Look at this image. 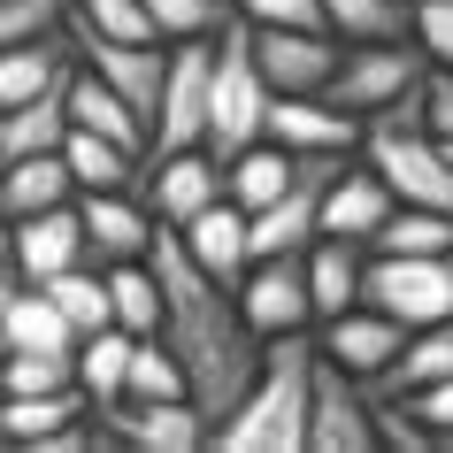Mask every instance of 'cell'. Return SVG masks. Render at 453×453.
<instances>
[{"instance_id":"obj_1","label":"cell","mask_w":453,"mask_h":453,"mask_svg":"<svg viewBox=\"0 0 453 453\" xmlns=\"http://www.w3.org/2000/svg\"><path fill=\"white\" fill-rule=\"evenodd\" d=\"M315 361H323V338H308V331L269 338V361L254 377V392L215 423V453H308Z\"/></svg>"},{"instance_id":"obj_2","label":"cell","mask_w":453,"mask_h":453,"mask_svg":"<svg viewBox=\"0 0 453 453\" xmlns=\"http://www.w3.org/2000/svg\"><path fill=\"white\" fill-rule=\"evenodd\" d=\"M269 108H277V85L262 77V54H254V24L231 16L223 31V62H215V116H208V146L231 162L254 139H269Z\"/></svg>"},{"instance_id":"obj_3","label":"cell","mask_w":453,"mask_h":453,"mask_svg":"<svg viewBox=\"0 0 453 453\" xmlns=\"http://www.w3.org/2000/svg\"><path fill=\"white\" fill-rule=\"evenodd\" d=\"M423 62H430L423 39H415V47H407V39L346 47V62H338V77H331V100H338V108H354L361 123H377L384 108H400V100H415V93L430 85Z\"/></svg>"},{"instance_id":"obj_4","label":"cell","mask_w":453,"mask_h":453,"mask_svg":"<svg viewBox=\"0 0 453 453\" xmlns=\"http://www.w3.org/2000/svg\"><path fill=\"white\" fill-rule=\"evenodd\" d=\"M369 162L392 177L407 208H446L453 215V154L430 123H369Z\"/></svg>"},{"instance_id":"obj_5","label":"cell","mask_w":453,"mask_h":453,"mask_svg":"<svg viewBox=\"0 0 453 453\" xmlns=\"http://www.w3.org/2000/svg\"><path fill=\"white\" fill-rule=\"evenodd\" d=\"M215 62H223V39H177V47H169V85H162V116H154V154L208 146Z\"/></svg>"},{"instance_id":"obj_6","label":"cell","mask_w":453,"mask_h":453,"mask_svg":"<svg viewBox=\"0 0 453 453\" xmlns=\"http://www.w3.org/2000/svg\"><path fill=\"white\" fill-rule=\"evenodd\" d=\"M361 300L384 308V315H400L407 331L453 323V246H446V254H377Z\"/></svg>"},{"instance_id":"obj_7","label":"cell","mask_w":453,"mask_h":453,"mask_svg":"<svg viewBox=\"0 0 453 453\" xmlns=\"http://www.w3.org/2000/svg\"><path fill=\"white\" fill-rule=\"evenodd\" d=\"M377 384L338 369L331 354L315 361V415H308V453H377Z\"/></svg>"},{"instance_id":"obj_8","label":"cell","mask_w":453,"mask_h":453,"mask_svg":"<svg viewBox=\"0 0 453 453\" xmlns=\"http://www.w3.org/2000/svg\"><path fill=\"white\" fill-rule=\"evenodd\" d=\"M100 430L131 453H200L215 446V415L200 400H116V407H93Z\"/></svg>"},{"instance_id":"obj_9","label":"cell","mask_w":453,"mask_h":453,"mask_svg":"<svg viewBox=\"0 0 453 453\" xmlns=\"http://www.w3.org/2000/svg\"><path fill=\"white\" fill-rule=\"evenodd\" d=\"M231 192V162L215 146H177V154H146V208L169 231H185L200 208H215Z\"/></svg>"},{"instance_id":"obj_10","label":"cell","mask_w":453,"mask_h":453,"mask_svg":"<svg viewBox=\"0 0 453 453\" xmlns=\"http://www.w3.org/2000/svg\"><path fill=\"white\" fill-rule=\"evenodd\" d=\"M85 200V192H77ZM62 200V208H39V215H16L8 223V269L31 277V285H54L62 269L93 262V239H85V208Z\"/></svg>"},{"instance_id":"obj_11","label":"cell","mask_w":453,"mask_h":453,"mask_svg":"<svg viewBox=\"0 0 453 453\" xmlns=\"http://www.w3.org/2000/svg\"><path fill=\"white\" fill-rule=\"evenodd\" d=\"M254 54H262V77L277 93H331L338 62H346V39L338 31H300V24H254Z\"/></svg>"},{"instance_id":"obj_12","label":"cell","mask_w":453,"mask_h":453,"mask_svg":"<svg viewBox=\"0 0 453 453\" xmlns=\"http://www.w3.org/2000/svg\"><path fill=\"white\" fill-rule=\"evenodd\" d=\"M246 315L262 338H285V331H308L315 323V285H308V254H269V262L246 269L239 285Z\"/></svg>"},{"instance_id":"obj_13","label":"cell","mask_w":453,"mask_h":453,"mask_svg":"<svg viewBox=\"0 0 453 453\" xmlns=\"http://www.w3.org/2000/svg\"><path fill=\"white\" fill-rule=\"evenodd\" d=\"M407 323L400 315H384V308H369V300H361V308H346V315H331V323H323V354L338 361V369H354L361 384H384L392 377V361L407 354Z\"/></svg>"},{"instance_id":"obj_14","label":"cell","mask_w":453,"mask_h":453,"mask_svg":"<svg viewBox=\"0 0 453 453\" xmlns=\"http://www.w3.org/2000/svg\"><path fill=\"white\" fill-rule=\"evenodd\" d=\"M0 346L8 354H77V323L62 315L47 285H31L8 269V292H0Z\"/></svg>"},{"instance_id":"obj_15","label":"cell","mask_w":453,"mask_h":453,"mask_svg":"<svg viewBox=\"0 0 453 453\" xmlns=\"http://www.w3.org/2000/svg\"><path fill=\"white\" fill-rule=\"evenodd\" d=\"M177 239H185V254L208 269V277H223V285H246V269H254V208H239V200L223 192L215 208L192 215Z\"/></svg>"},{"instance_id":"obj_16","label":"cell","mask_w":453,"mask_h":453,"mask_svg":"<svg viewBox=\"0 0 453 453\" xmlns=\"http://www.w3.org/2000/svg\"><path fill=\"white\" fill-rule=\"evenodd\" d=\"M392 208H400V192H392V177H384L377 162H346L331 177V192H323V231L331 239H354V246H369L392 223Z\"/></svg>"},{"instance_id":"obj_17","label":"cell","mask_w":453,"mask_h":453,"mask_svg":"<svg viewBox=\"0 0 453 453\" xmlns=\"http://www.w3.org/2000/svg\"><path fill=\"white\" fill-rule=\"evenodd\" d=\"M85 208V239H93V262H146L154 254V239H162V215L139 208L131 192H85L77 200Z\"/></svg>"},{"instance_id":"obj_18","label":"cell","mask_w":453,"mask_h":453,"mask_svg":"<svg viewBox=\"0 0 453 453\" xmlns=\"http://www.w3.org/2000/svg\"><path fill=\"white\" fill-rule=\"evenodd\" d=\"M77 77V70H70ZM70 77L54 85V93L24 100V108H0V162H24V154H62V139L77 131L70 116Z\"/></svg>"},{"instance_id":"obj_19","label":"cell","mask_w":453,"mask_h":453,"mask_svg":"<svg viewBox=\"0 0 453 453\" xmlns=\"http://www.w3.org/2000/svg\"><path fill=\"white\" fill-rule=\"evenodd\" d=\"M70 70H77V39H70V31L8 47V54H0V108H24V100L54 93V85H62Z\"/></svg>"},{"instance_id":"obj_20","label":"cell","mask_w":453,"mask_h":453,"mask_svg":"<svg viewBox=\"0 0 453 453\" xmlns=\"http://www.w3.org/2000/svg\"><path fill=\"white\" fill-rule=\"evenodd\" d=\"M70 116L85 123V131H108V139H123V146H139V154H154V131H146V116L93 70V62H85V54H77V77H70Z\"/></svg>"},{"instance_id":"obj_21","label":"cell","mask_w":453,"mask_h":453,"mask_svg":"<svg viewBox=\"0 0 453 453\" xmlns=\"http://www.w3.org/2000/svg\"><path fill=\"white\" fill-rule=\"evenodd\" d=\"M308 285H315V323H331V315L361 308V285H369V262H361L354 239H323L308 246Z\"/></svg>"},{"instance_id":"obj_22","label":"cell","mask_w":453,"mask_h":453,"mask_svg":"<svg viewBox=\"0 0 453 453\" xmlns=\"http://www.w3.org/2000/svg\"><path fill=\"white\" fill-rule=\"evenodd\" d=\"M85 407H93V400H85V384H62V392H8V400H0V438H8L16 453H31L39 438H54L62 423H77Z\"/></svg>"},{"instance_id":"obj_23","label":"cell","mask_w":453,"mask_h":453,"mask_svg":"<svg viewBox=\"0 0 453 453\" xmlns=\"http://www.w3.org/2000/svg\"><path fill=\"white\" fill-rule=\"evenodd\" d=\"M77 169L70 154H24V162H8V185H0V215L16 223V215H39V208H62L77 200Z\"/></svg>"},{"instance_id":"obj_24","label":"cell","mask_w":453,"mask_h":453,"mask_svg":"<svg viewBox=\"0 0 453 453\" xmlns=\"http://www.w3.org/2000/svg\"><path fill=\"white\" fill-rule=\"evenodd\" d=\"M131 361H139V331H123V323L77 338V384H85V400L116 407L123 392H131Z\"/></svg>"},{"instance_id":"obj_25","label":"cell","mask_w":453,"mask_h":453,"mask_svg":"<svg viewBox=\"0 0 453 453\" xmlns=\"http://www.w3.org/2000/svg\"><path fill=\"white\" fill-rule=\"evenodd\" d=\"M62 154H70V169H77V185L85 192H131V185H146V154L139 146H123V139H108V131H85L77 123L70 139H62Z\"/></svg>"},{"instance_id":"obj_26","label":"cell","mask_w":453,"mask_h":453,"mask_svg":"<svg viewBox=\"0 0 453 453\" xmlns=\"http://www.w3.org/2000/svg\"><path fill=\"white\" fill-rule=\"evenodd\" d=\"M292 177H300V154L285 139H254L246 154H231V200L239 208H269V200H285Z\"/></svg>"},{"instance_id":"obj_27","label":"cell","mask_w":453,"mask_h":453,"mask_svg":"<svg viewBox=\"0 0 453 453\" xmlns=\"http://www.w3.org/2000/svg\"><path fill=\"white\" fill-rule=\"evenodd\" d=\"M331 31L346 39V47L415 39V0H331Z\"/></svg>"},{"instance_id":"obj_28","label":"cell","mask_w":453,"mask_h":453,"mask_svg":"<svg viewBox=\"0 0 453 453\" xmlns=\"http://www.w3.org/2000/svg\"><path fill=\"white\" fill-rule=\"evenodd\" d=\"M438 377H453V323H423L377 392H415V384H438Z\"/></svg>"},{"instance_id":"obj_29","label":"cell","mask_w":453,"mask_h":453,"mask_svg":"<svg viewBox=\"0 0 453 453\" xmlns=\"http://www.w3.org/2000/svg\"><path fill=\"white\" fill-rule=\"evenodd\" d=\"M369 246H377V254H446V246H453V215L446 208H407V200H400L392 223H384Z\"/></svg>"},{"instance_id":"obj_30","label":"cell","mask_w":453,"mask_h":453,"mask_svg":"<svg viewBox=\"0 0 453 453\" xmlns=\"http://www.w3.org/2000/svg\"><path fill=\"white\" fill-rule=\"evenodd\" d=\"M231 8L239 0H146V16H154V31H162L169 47L177 39H223L231 31Z\"/></svg>"},{"instance_id":"obj_31","label":"cell","mask_w":453,"mask_h":453,"mask_svg":"<svg viewBox=\"0 0 453 453\" xmlns=\"http://www.w3.org/2000/svg\"><path fill=\"white\" fill-rule=\"evenodd\" d=\"M192 377L185 361H177V346L169 338H139V361H131V392L123 400H185Z\"/></svg>"},{"instance_id":"obj_32","label":"cell","mask_w":453,"mask_h":453,"mask_svg":"<svg viewBox=\"0 0 453 453\" xmlns=\"http://www.w3.org/2000/svg\"><path fill=\"white\" fill-rule=\"evenodd\" d=\"M77 16V0H8L0 8V47H24V39H54Z\"/></svg>"},{"instance_id":"obj_33","label":"cell","mask_w":453,"mask_h":453,"mask_svg":"<svg viewBox=\"0 0 453 453\" xmlns=\"http://www.w3.org/2000/svg\"><path fill=\"white\" fill-rule=\"evenodd\" d=\"M77 384V354H8L0 392H62Z\"/></svg>"},{"instance_id":"obj_34","label":"cell","mask_w":453,"mask_h":453,"mask_svg":"<svg viewBox=\"0 0 453 453\" xmlns=\"http://www.w3.org/2000/svg\"><path fill=\"white\" fill-rule=\"evenodd\" d=\"M377 438H384L392 453H423V446H438V430H430L423 415L400 400V392H377Z\"/></svg>"},{"instance_id":"obj_35","label":"cell","mask_w":453,"mask_h":453,"mask_svg":"<svg viewBox=\"0 0 453 453\" xmlns=\"http://www.w3.org/2000/svg\"><path fill=\"white\" fill-rule=\"evenodd\" d=\"M239 16H254V24H300V31H331V0H239Z\"/></svg>"},{"instance_id":"obj_36","label":"cell","mask_w":453,"mask_h":453,"mask_svg":"<svg viewBox=\"0 0 453 453\" xmlns=\"http://www.w3.org/2000/svg\"><path fill=\"white\" fill-rule=\"evenodd\" d=\"M415 39L438 70H453V0H415Z\"/></svg>"},{"instance_id":"obj_37","label":"cell","mask_w":453,"mask_h":453,"mask_svg":"<svg viewBox=\"0 0 453 453\" xmlns=\"http://www.w3.org/2000/svg\"><path fill=\"white\" fill-rule=\"evenodd\" d=\"M400 400L415 407V415H423L430 430H438V446L453 438V377H438V384H415V392H400Z\"/></svg>"},{"instance_id":"obj_38","label":"cell","mask_w":453,"mask_h":453,"mask_svg":"<svg viewBox=\"0 0 453 453\" xmlns=\"http://www.w3.org/2000/svg\"><path fill=\"white\" fill-rule=\"evenodd\" d=\"M423 116H430V131H438V139H453V70H438V62H430V93H423Z\"/></svg>"},{"instance_id":"obj_39","label":"cell","mask_w":453,"mask_h":453,"mask_svg":"<svg viewBox=\"0 0 453 453\" xmlns=\"http://www.w3.org/2000/svg\"><path fill=\"white\" fill-rule=\"evenodd\" d=\"M446 446H453V438H446Z\"/></svg>"}]
</instances>
